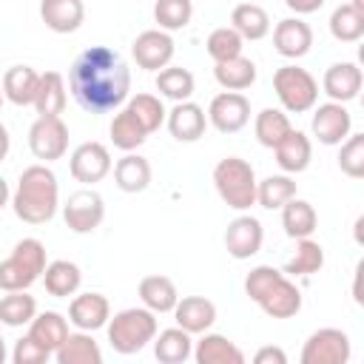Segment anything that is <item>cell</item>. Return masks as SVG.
I'll return each mask as SVG.
<instances>
[{
  "label": "cell",
  "instance_id": "1",
  "mask_svg": "<svg viewBox=\"0 0 364 364\" xmlns=\"http://www.w3.org/2000/svg\"><path fill=\"white\" fill-rule=\"evenodd\" d=\"M68 88L82 111L108 114L128 100L131 68L114 48L91 46L74 57L68 68Z\"/></svg>",
  "mask_w": 364,
  "mask_h": 364
},
{
  "label": "cell",
  "instance_id": "2",
  "mask_svg": "<svg viewBox=\"0 0 364 364\" xmlns=\"http://www.w3.org/2000/svg\"><path fill=\"white\" fill-rule=\"evenodd\" d=\"M57 205H60V182H57V173L37 162V165H28L20 179H17V188L11 193V208H14V216L26 225H46L54 219L57 213Z\"/></svg>",
  "mask_w": 364,
  "mask_h": 364
},
{
  "label": "cell",
  "instance_id": "3",
  "mask_svg": "<svg viewBox=\"0 0 364 364\" xmlns=\"http://www.w3.org/2000/svg\"><path fill=\"white\" fill-rule=\"evenodd\" d=\"M245 293L256 301L270 318H293L301 310V290L276 270L273 264H259L245 276Z\"/></svg>",
  "mask_w": 364,
  "mask_h": 364
},
{
  "label": "cell",
  "instance_id": "4",
  "mask_svg": "<svg viewBox=\"0 0 364 364\" xmlns=\"http://www.w3.org/2000/svg\"><path fill=\"white\" fill-rule=\"evenodd\" d=\"M108 344L114 353L119 355H134L142 347H148L159 330L156 324V313H151L148 307H125L119 313H114V318H108Z\"/></svg>",
  "mask_w": 364,
  "mask_h": 364
},
{
  "label": "cell",
  "instance_id": "5",
  "mask_svg": "<svg viewBox=\"0 0 364 364\" xmlns=\"http://www.w3.org/2000/svg\"><path fill=\"white\" fill-rule=\"evenodd\" d=\"M46 245L40 239H20L0 262V290H28L46 270Z\"/></svg>",
  "mask_w": 364,
  "mask_h": 364
},
{
  "label": "cell",
  "instance_id": "6",
  "mask_svg": "<svg viewBox=\"0 0 364 364\" xmlns=\"http://www.w3.org/2000/svg\"><path fill=\"white\" fill-rule=\"evenodd\" d=\"M213 185L219 199L233 210H247L256 205V173L242 156H225L213 168Z\"/></svg>",
  "mask_w": 364,
  "mask_h": 364
},
{
  "label": "cell",
  "instance_id": "7",
  "mask_svg": "<svg viewBox=\"0 0 364 364\" xmlns=\"http://www.w3.org/2000/svg\"><path fill=\"white\" fill-rule=\"evenodd\" d=\"M273 91H276L282 108L290 111V114L313 111V105L318 102V82L301 65H282V68H276Z\"/></svg>",
  "mask_w": 364,
  "mask_h": 364
},
{
  "label": "cell",
  "instance_id": "8",
  "mask_svg": "<svg viewBox=\"0 0 364 364\" xmlns=\"http://www.w3.org/2000/svg\"><path fill=\"white\" fill-rule=\"evenodd\" d=\"M350 336L338 327H321L310 333L301 347V364H347L350 361Z\"/></svg>",
  "mask_w": 364,
  "mask_h": 364
},
{
  "label": "cell",
  "instance_id": "9",
  "mask_svg": "<svg viewBox=\"0 0 364 364\" xmlns=\"http://www.w3.org/2000/svg\"><path fill=\"white\" fill-rule=\"evenodd\" d=\"M28 148L43 162L63 159L68 151V125L63 117H37L28 128Z\"/></svg>",
  "mask_w": 364,
  "mask_h": 364
},
{
  "label": "cell",
  "instance_id": "10",
  "mask_svg": "<svg viewBox=\"0 0 364 364\" xmlns=\"http://www.w3.org/2000/svg\"><path fill=\"white\" fill-rule=\"evenodd\" d=\"M63 219L71 233H94L105 219V199L94 188H82L63 205Z\"/></svg>",
  "mask_w": 364,
  "mask_h": 364
},
{
  "label": "cell",
  "instance_id": "11",
  "mask_svg": "<svg viewBox=\"0 0 364 364\" xmlns=\"http://www.w3.org/2000/svg\"><path fill=\"white\" fill-rule=\"evenodd\" d=\"M208 122L219 134H239L250 122V100L242 91H222L208 105Z\"/></svg>",
  "mask_w": 364,
  "mask_h": 364
},
{
  "label": "cell",
  "instance_id": "12",
  "mask_svg": "<svg viewBox=\"0 0 364 364\" xmlns=\"http://www.w3.org/2000/svg\"><path fill=\"white\" fill-rule=\"evenodd\" d=\"M173 51H176L173 37H171V31H162V28H148V31L136 34V40L131 43V54H134L136 65L145 71H159V68L171 65Z\"/></svg>",
  "mask_w": 364,
  "mask_h": 364
},
{
  "label": "cell",
  "instance_id": "13",
  "mask_svg": "<svg viewBox=\"0 0 364 364\" xmlns=\"http://www.w3.org/2000/svg\"><path fill=\"white\" fill-rule=\"evenodd\" d=\"M313 136L321 142V145H341L350 131H353V117L350 111L344 108V102H321V105H313Z\"/></svg>",
  "mask_w": 364,
  "mask_h": 364
},
{
  "label": "cell",
  "instance_id": "14",
  "mask_svg": "<svg viewBox=\"0 0 364 364\" xmlns=\"http://www.w3.org/2000/svg\"><path fill=\"white\" fill-rule=\"evenodd\" d=\"M68 171L77 182L94 185L111 173V154L102 142H82L68 156Z\"/></svg>",
  "mask_w": 364,
  "mask_h": 364
},
{
  "label": "cell",
  "instance_id": "15",
  "mask_svg": "<svg viewBox=\"0 0 364 364\" xmlns=\"http://www.w3.org/2000/svg\"><path fill=\"white\" fill-rule=\"evenodd\" d=\"M262 242H264V228L256 216L250 213H242L236 216L228 230H225V247L233 259H250L262 250Z\"/></svg>",
  "mask_w": 364,
  "mask_h": 364
},
{
  "label": "cell",
  "instance_id": "16",
  "mask_svg": "<svg viewBox=\"0 0 364 364\" xmlns=\"http://www.w3.org/2000/svg\"><path fill=\"white\" fill-rule=\"evenodd\" d=\"M165 119H168V131H171V136H173L176 142H196V139H202V134H205V128H208V114H205V108L196 105V102H191V100L176 102V105L165 114Z\"/></svg>",
  "mask_w": 364,
  "mask_h": 364
},
{
  "label": "cell",
  "instance_id": "17",
  "mask_svg": "<svg viewBox=\"0 0 364 364\" xmlns=\"http://www.w3.org/2000/svg\"><path fill=\"white\" fill-rule=\"evenodd\" d=\"M313 46V28L301 20V17H284L276 23L273 28V48L287 57V60H299L310 51Z\"/></svg>",
  "mask_w": 364,
  "mask_h": 364
},
{
  "label": "cell",
  "instance_id": "18",
  "mask_svg": "<svg viewBox=\"0 0 364 364\" xmlns=\"http://www.w3.org/2000/svg\"><path fill=\"white\" fill-rule=\"evenodd\" d=\"M361 85H364V74H361V68H358L355 63H350V60L333 63V65L324 71V77H321V88H324V94H327L333 102H350V100H355L358 91H361Z\"/></svg>",
  "mask_w": 364,
  "mask_h": 364
},
{
  "label": "cell",
  "instance_id": "19",
  "mask_svg": "<svg viewBox=\"0 0 364 364\" xmlns=\"http://www.w3.org/2000/svg\"><path fill=\"white\" fill-rule=\"evenodd\" d=\"M108 318H111V304H108V299L102 293H80L68 304V321L77 330L94 333V330L105 327Z\"/></svg>",
  "mask_w": 364,
  "mask_h": 364
},
{
  "label": "cell",
  "instance_id": "20",
  "mask_svg": "<svg viewBox=\"0 0 364 364\" xmlns=\"http://www.w3.org/2000/svg\"><path fill=\"white\" fill-rule=\"evenodd\" d=\"M171 313L176 318V327L188 330L191 336L210 330L213 321H216V304L205 296H185V299L176 301V307Z\"/></svg>",
  "mask_w": 364,
  "mask_h": 364
},
{
  "label": "cell",
  "instance_id": "21",
  "mask_svg": "<svg viewBox=\"0 0 364 364\" xmlns=\"http://www.w3.org/2000/svg\"><path fill=\"white\" fill-rule=\"evenodd\" d=\"M40 17L54 34H71L85 20L82 0H40Z\"/></svg>",
  "mask_w": 364,
  "mask_h": 364
},
{
  "label": "cell",
  "instance_id": "22",
  "mask_svg": "<svg viewBox=\"0 0 364 364\" xmlns=\"http://www.w3.org/2000/svg\"><path fill=\"white\" fill-rule=\"evenodd\" d=\"M276 151V162L284 173H301L310 168V159H313V142L304 131H296L290 128V134L273 148Z\"/></svg>",
  "mask_w": 364,
  "mask_h": 364
},
{
  "label": "cell",
  "instance_id": "23",
  "mask_svg": "<svg viewBox=\"0 0 364 364\" xmlns=\"http://www.w3.org/2000/svg\"><path fill=\"white\" fill-rule=\"evenodd\" d=\"M136 293H139L142 307H148L151 313H171L176 307V301H179L173 279H168L162 273H151V276L139 279Z\"/></svg>",
  "mask_w": 364,
  "mask_h": 364
},
{
  "label": "cell",
  "instance_id": "24",
  "mask_svg": "<svg viewBox=\"0 0 364 364\" xmlns=\"http://www.w3.org/2000/svg\"><path fill=\"white\" fill-rule=\"evenodd\" d=\"M196 364H245V353L222 333H202V338L196 341L193 353Z\"/></svg>",
  "mask_w": 364,
  "mask_h": 364
},
{
  "label": "cell",
  "instance_id": "25",
  "mask_svg": "<svg viewBox=\"0 0 364 364\" xmlns=\"http://www.w3.org/2000/svg\"><path fill=\"white\" fill-rule=\"evenodd\" d=\"M54 361L57 364H102V350L91 333L77 330V333H68L65 341L54 350Z\"/></svg>",
  "mask_w": 364,
  "mask_h": 364
},
{
  "label": "cell",
  "instance_id": "26",
  "mask_svg": "<svg viewBox=\"0 0 364 364\" xmlns=\"http://www.w3.org/2000/svg\"><path fill=\"white\" fill-rule=\"evenodd\" d=\"M40 279H43L48 296H54V299H68V296H74V293L80 290V284H82V270H80L74 262H68V259H57V262H48V264H46V270H43Z\"/></svg>",
  "mask_w": 364,
  "mask_h": 364
},
{
  "label": "cell",
  "instance_id": "27",
  "mask_svg": "<svg viewBox=\"0 0 364 364\" xmlns=\"http://www.w3.org/2000/svg\"><path fill=\"white\" fill-rule=\"evenodd\" d=\"M65 80L60 71H46L40 74L37 94H34V111L40 117H60L65 111Z\"/></svg>",
  "mask_w": 364,
  "mask_h": 364
},
{
  "label": "cell",
  "instance_id": "28",
  "mask_svg": "<svg viewBox=\"0 0 364 364\" xmlns=\"http://www.w3.org/2000/svg\"><path fill=\"white\" fill-rule=\"evenodd\" d=\"M114 182L125 193H142L151 185V162L134 151H128L114 165Z\"/></svg>",
  "mask_w": 364,
  "mask_h": 364
},
{
  "label": "cell",
  "instance_id": "29",
  "mask_svg": "<svg viewBox=\"0 0 364 364\" xmlns=\"http://www.w3.org/2000/svg\"><path fill=\"white\" fill-rule=\"evenodd\" d=\"M28 336L40 344V347H46L51 355H54V350L65 341V336H68V318L63 316V313H57V310H43V313H37L31 321H28Z\"/></svg>",
  "mask_w": 364,
  "mask_h": 364
},
{
  "label": "cell",
  "instance_id": "30",
  "mask_svg": "<svg viewBox=\"0 0 364 364\" xmlns=\"http://www.w3.org/2000/svg\"><path fill=\"white\" fill-rule=\"evenodd\" d=\"M193 353V338L188 330L182 327H168V330H156L154 336V355L162 364H185Z\"/></svg>",
  "mask_w": 364,
  "mask_h": 364
},
{
  "label": "cell",
  "instance_id": "31",
  "mask_svg": "<svg viewBox=\"0 0 364 364\" xmlns=\"http://www.w3.org/2000/svg\"><path fill=\"white\" fill-rule=\"evenodd\" d=\"M282 228L290 239H304V236H313L316 225H318V216H316V208L307 202V199H287L282 208Z\"/></svg>",
  "mask_w": 364,
  "mask_h": 364
},
{
  "label": "cell",
  "instance_id": "32",
  "mask_svg": "<svg viewBox=\"0 0 364 364\" xmlns=\"http://www.w3.org/2000/svg\"><path fill=\"white\" fill-rule=\"evenodd\" d=\"M213 77L225 91H245V88H250L256 82V63L250 57L239 54V57L216 63L213 65Z\"/></svg>",
  "mask_w": 364,
  "mask_h": 364
},
{
  "label": "cell",
  "instance_id": "33",
  "mask_svg": "<svg viewBox=\"0 0 364 364\" xmlns=\"http://www.w3.org/2000/svg\"><path fill=\"white\" fill-rule=\"evenodd\" d=\"M37 82H40V74L31 68V65H11L6 74H3V97L14 105H31L34 102V94H37Z\"/></svg>",
  "mask_w": 364,
  "mask_h": 364
},
{
  "label": "cell",
  "instance_id": "34",
  "mask_svg": "<svg viewBox=\"0 0 364 364\" xmlns=\"http://www.w3.org/2000/svg\"><path fill=\"white\" fill-rule=\"evenodd\" d=\"M230 26L242 34V40H262L270 34V14L259 3H239L230 14Z\"/></svg>",
  "mask_w": 364,
  "mask_h": 364
},
{
  "label": "cell",
  "instance_id": "35",
  "mask_svg": "<svg viewBox=\"0 0 364 364\" xmlns=\"http://www.w3.org/2000/svg\"><path fill=\"white\" fill-rule=\"evenodd\" d=\"M321 267H324V247L316 239L304 236V239H296V250L284 262V270L282 273L284 276H313Z\"/></svg>",
  "mask_w": 364,
  "mask_h": 364
},
{
  "label": "cell",
  "instance_id": "36",
  "mask_svg": "<svg viewBox=\"0 0 364 364\" xmlns=\"http://www.w3.org/2000/svg\"><path fill=\"white\" fill-rule=\"evenodd\" d=\"M111 142H114V148H119V151H136L145 139H148V131L136 122V117L128 111V108H119L117 114H114V119H111Z\"/></svg>",
  "mask_w": 364,
  "mask_h": 364
},
{
  "label": "cell",
  "instance_id": "37",
  "mask_svg": "<svg viewBox=\"0 0 364 364\" xmlns=\"http://www.w3.org/2000/svg\"><path fill=\"white\" fill-rule=\"evenodd\" d=\"M34 316H37V301L26 290H6V296H0V324L23 327Z\"/></svg>",
  "mask_w": 364,
  "mask_h": 364
},
{
  "label": "cell",
  "instance_id": "38",
  "mask_svg": "<svg viewBox=\"0 0 364 364\" xmlns=\"http://www.w3.org/2000/svg\"><path fill=\"white\" fill-rule=\"evenodd\" d=\"M290 119L282 108H262L253 119V131H256V139L264 145V148H276L287 134H290Z\"/></svg>",
  "mask_w": 364,
  "mask_h": 364
},
{
  "label": "cell",
  "instance_id": "39",
  "mask_svg": "<svg viewBox=\"0 0 364 364\" xmlns=\"http://www.w3.org/2000/svg\"><path fill=\"white\" fill-rule=\"evenodd\" d=\"M293 196H296V182L290 179V173H273L256 182V205H262L264 210H279Z\"/></svg>",
  "mask_w": 364,
  "mask_h": 364
},
{
  "label": "cell",
  "instance_id": "40",
  "mask_svg": "<svg viewBox=\"0 0 364 364\" xmlns=\"http://www.w3.org/2000/svg\"><path fill=\"white\" fill-rule=\"evenodd\" d=\"M193 74L182 65H165L156 71V91L173 102H182V100H191L193 97Z\"/></svg>",
  "mask_w": 364,
  "mask_h": 364
},
{
  "label": "cell",
  "instance_id": "41",
  "mask_svg": "<svg viewBox=\"0 0 364 364\" xmlns=\"http://www.w3.org/2000/svg\"><path fill=\"white\" fill-rule=\"evenodd\" d=\"M330 34L338 43H358L364 37V11L353 9L350 3H341L330 14Z\"/></svg>",
  "mask_w": 364,
  "mask_h": 364
},
{
  "label": "cell",
  "instance_id": "42",
  "mask_svg": "<svg viewBox=\"0 0 364 364\" xmlns=\"http://www.w3.org/2000/svg\"><path fill=\"white\" fill-rule=\"evenodd\" d=\"M125 108L136 117V122L148 131V134H154V131H159V125L165 122V105H162V100L156 97V94H134V97H128L125 100Z\"/></svg>",
  "mask_w": 364,
  "mask_h": 364
},
{
  "label": "cell",
  "instance_id": "43",
  "mask_svg": "<svg viewBox=\"0 0 364 364\" xmlns=\"http://www.w3.org/2000/svg\"><path fill=\"white\" fill-rule=\"evenodd\" d=\"M205 48H208V57L213 63H222V60H230V57H239L242 48H245V40L242 34L233 28V26H219L208 34L205 40Z\"/></svg>",
  "mask_w": 364,
  "mask_h": 364
},
{
  "label": "cell",
  "instance_id": "44",
  "mask_svg": "<svg viewBox=\"0 0 364 364\" xmlns=\"http://www.w3.org/2000/svg\"><path fill=\"white\" fill-rule=\"evenodd\" d=\"M193 3L191 0H156L154 3V20L162 31H179L191 23Z\"/></svg>",
  "mask_w": 364,
  "mask_h": 364
},
{
  "label": "cell",
  "instance_id": "45",
  "mask_svg": "<svg viewBox=\"0 0 364 364\" xmlns=\"http://www.w3.org/2000/svg\"><path fill=\"white\" fill-rule=\"evenodd\" d=\"M338 168L350 179H361L364 176V134H353L350 131V136L341 142V151H338Z\"/></svg>",
  "mask_w": 364,
  "mask_h": 364
},
{
  "label": "cell",
  "instance_id": "46",
  "mask_svg": "<svg viewBox=\"0 0 364 364\" xmlns=\"http://www.w3.org/2000/svg\"><path fill=\"white\" fill-rule=\"evenodd\" d=\"M48 358H51V353L46 347H40L31 336H23L11 350V361L14 364H46Z\"/></svg>",
  "mask_w": 364,
  "mask_h": 364
},
{
  "label": "cell",
  "instance_id": "47",
  "mask_svg": "<svg viewBox=\"0 0 364 364\" xmlns=\"http://www.w3.org/2000/svg\"><path fill=\"white\" fill-rule=\"evenodd\" d=\"M256 364H287V353L282 347H259L256 355H253Z\"/></svg>",
  "mask_w": 364,
  "mask_h": 364
},
{
  "label": "cell",
  "instance_id": "48",
  "mask_svg": "<svg viewBox=\"0 0 364 364\" xmlns=\"http://www.w3.org/2000/svg\"><path fill=\"white\" fill-rule=\"evenodd\" d=\"M324 3H327V0H284V6H287L290 11H296V14H313V11H318Z\"/></svg>",
  "mask_w": 364,
  "mask_h": 364
},
{
  "label": "cell",
  "instance_id": "49",
  "mask_svg": "<svg viewBox=\"0 0 364 364\" xmlns=\"http://www.w3.org/2000/svg\"><path fill=\"white\" fill-rule=\"evenodd\" d=\"M9 148H11V136H9V128L0 122V162L9 156Z\"/></svg>",
  "mask_w": 364,
  "mask_h": 364
},
{
  "label": "cell",
  "instance_id": "50",
  "mask_svg": "<svg viewBox=\"0 0 364 364\" xmlns=\"http://www.w3.org/2000/svg\"><path fill=\"white\" fill-rule=\"evenodd\" d=\"M9 202H11V191H9V182L0 176V210H3Z\"/></svg>",
  "mask_w": 364,
  "mask_h": 364
},
{
  "label": "cell",
  "instance_id": "51",
  "mask_svg": "<svg viewBox=\"0 0 364 364\" xmlns=\"http://www.w3.org/2000/svg\"><path fill=\"white\" fill-rule=\"evenodd\" d=\"M6 361V341H3V336H0V364Z\"/></svg>",
  "mask_w": 364,
  "mask_h": 364
},
{
  "label": "cell",
  "instance_id": "52",
  "mask_svg": "<svg viewBox=\"0 0 364 364\" xmlns=\"http://www.w3.org/2000/svg\"><path fill=\"white\" fill-rule=\"evenodd\" d=\"M350 6L358 9V11H364V0H350Z\"/></svg>",
  "mask_w": 364,
  "mask_h": 364
},
{
  "label": "cell",
  "instance_id": "53",
  "mask_svg": "<svg viewBox=\"0 0 364 364\" xmlns=\"http://www.w3.org/2000/svg\"><path fill=\"white\" fill-rule=\"evenodd\" d=\"M3 100H6V97H3V88H0V105H3Z\"/></svg>",
  "mask_w": 364,
  "mask_h": 364
}]
</instances>
